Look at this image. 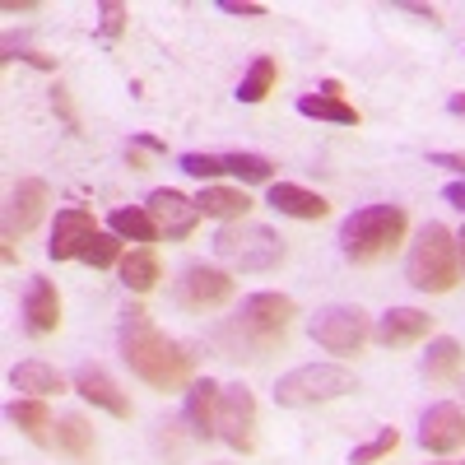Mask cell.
<instances>
[{"label": "cell", "instance_id": "1", "mask_svg": "<svg viewBox=\"0 0 465 465\" xmlns=\"http://www.w3.org/2000/svg\"><path fill=\"white\" fill-rule=\"evenodd\" d=\"M122 359L126 368L153 386V391H177V386L191 381V368H196V354L182 344V340H168L159 326L149 322V312L140 302L126 307V322H122Z\"/></svg>", "mask_w": 465, "mask_h": 465}, {"label": "cell", "instance_id": "2", "mask_svg": "<svg viewBox=\"0 0 465 465\" xmlns=\"http://www.w3.org/2000/svg\"><path fill=\"white\" fill-rule=\"evenodd\" d=\"M298 317V302L289 293H252L242 302V312L228 322L223 344H228V359H265L284 344L289 326Z\"/></svg>", "mask_w": 465, "mask_h": 465}, {"label": "cell", "instance_id": "3", "mask_svg": "<svg viewBox=\"0 0 465 465\" xmlns=\"http://www.w3.org/2000/svg\"><path fill=\"white\" fill-rule=\"evenodd\" d=\"M410 214L401 205H363L340 223V252L354 265H377L405 242Z\"/></svg>", "mask_w": 465, "mask_h": 465}, {"label": "cell", "instance_id": "4", "mask_svg": "<svg viewBox=\"0 0 465 465\" xmlns=\"http://www.w3.org/2000/svg\"><path fill=\"white\" fill-rule=\"evenodd\" d=\"M405 280L419 293H451L460 280V247L447 223H423L405 261Z\"/></svg>", "mask_w": 465, "mask_h": 465}, {"label": "cell", "instance_id": "5", "mask_svg": "<svg viewBox=\"0 0 465 465\" xmlns=\"http://www.w3.org/2000/svg\"><path fill=\"white\" fill-rule=\"evenodd\" d=\"M214 256L228 270H242V275H265L284 261V238L265 223H223L214 232Z\"/></svg>", "mask_w": 465, "mask_h": 465}, {"label": "cell", "instance_id": "6", "mask_svg": "<svg viewBox=\"0 0 465 465\" xmlns=\"http://www.w3.org/2000/svg\"><path fill=\"white\" fill-rule=\"evenodd\" d=\"M349 391H359V381L349 368L340 363H302L293 372L280 377L275 386V405L284 410H307V405H326V401H340Z\"/></svg>", "mask_w": 465, "mask_h": 465}, {"label": "cell", "instance_id": "7", "mask_svg": "<svg viewBox=\"0 0 465 465\" xmlns=\"http://www.w3.org/2000/svg\"><path fill=\"white\" fill-rule=\"evenodd\" d=\"M312 340L326 349V354H359V349L372 340V322L363 307H322L312 322Z\"/></svg>", "mask_w": 465, "mask_h": 465}, {"label": "cell", "instance_id": "8", "mask_svg": "<svg viewBox=\"0 0 465 465\" xmlns=\"http://www.w3.org/2000/svg\"><path fill=\"white\" fill-rule=\"evenodd\" d=\"M173 293H177V307H186V312H214V307H223L232 298V275L219 265L196 261L177 275Z\"/></svg>", "mask_w": 465, "mask_h": 465}, {"label": "cell", "instance_id": "9", "mask_svg": "<svg viewBox=\"0 0 465 465\" xmlns=\"http://www.w3.org/2000/svg\"><path fill=\"white\" fill-rule=\"evenodd\" d=\"M219 442H228L242 456L256 451V396L242 381L223 386V396H219Z\"/></svg>", "mask_w": 465, "mask_h": 465}, {"label": "cell", "instance_id": "10", "mask_svg": "<svg viewBox=\"0 0 465 465\" xmlns=\"http://www.w3.org/2000/svg\"><path fill=\"white\" fill-rule=\"evenodd\" d=\"M182 173L191 177H242V182H270L275 177V163L265 153H182Z\"/></svg>", "mask_w": 465, "mask_h": 465}, {"label": "cell", "instance_id": "11", "mask_svg": "<svg viewBox=\"0 0 465 465\" xmlns=\"http://www.w3.org/2000/svg\"><path fill=\"white\" fill-rule=\"evenodd\" d=\"M144 210L153 214V223H159V232L168 242H186L191 232L201 228V205L191 201V196H182V191H173V186H159V191H149V201H144Z\"/></svg>", "mask_w": 465, "mask_h": 465}, {"label": "cell", "instance_id": "12", "mask_svg": "<svg viewBox=\"0 0 465 465\" xmlns=\"http://www.w3.org/2000/svg\"><path fill=\"white\" fill-rule=\"evenodd\" d=\"M419 442H423V451H433V456L460 451L465 447V410L451 405V401L433 405L429 414H423V423H419Z\"/></svg>", "mask_w": 465, "mask_h": 465}, {"label": "cell", "instance_id": "13", "mask_svg": "<svg viewBox=\"0 0 465 465\" xmlns=\"http://www.w3.org/2000/svg\"><path fill=\"white\" fill-rule=\"evenodd\" d=\"M94 232H98L94 210H84V205L56 210V228H52V247H47V256H52V261H74V256H84V247L94 242Z\"/></svg>", "mask_w": 465, "mask_h": 465}, {"label": "cell", "instance_id": "14", "mask_svg": "<svg viewBox=\"0 0 465 465\" xmlns=\"http://www.w3.org/2000/svg\"><path fill=\"white\" fill-rule=\"evenodd\" d=\"M74 391H80L89 405L107 410L112 419H131V401H126V391H122V386L112 381V372L98 368V363H80V368H74Z\"/></svg>", "mask_w": 465, "mask_h": 465}, {"label": "cell", "instance_id": "15", "mask_svg": "<svg viewBox=\"0 0 465 465\" xmlns=\"http://www.w3.org/2000/svg\"><path fill=\"white\" fill-rule=\"evenodd\" d=\"M433 335V317L419 312V307H391L377 326H372V340L381 349H405V344H419Z\"/></svg>", "mask_w": 465, "mask_h": 465}, {"label": "cell", "instance_id": "16", "mask_svg": "<svg viewBox=\"0 0 465 465\" xmlns=\"http://www.w3.org/2000/svg\"><path fill=\"white\" fill-rule=\"evenodd\" d=\"M47 201H52L47 182H43V177H24V182L15 186V196H10V219H5V238L15 242L19 232H33V228H37V219L47 214Z\"/></svg>", "mask_w": 465, "mask_h": 465}, {"label": "cell", "instance_id": "17", "mask_svg": "<svg viewBox=\"0 0 465 465\" xmlns=\"http://www.w3.org/2000/svg\"><path fill=\"white\" fill-rule=\"evenodd\" d=\"M219 396H223V386L214 377H201V381H191V391H186V429L191 438H219Z\"/></svg>", "mask_w": 465, "mask_h": 465}, {"label": "cell", "instance_id": "18", "mask_svg": "<svg viewBox=\"0 0 465 465\" xmlns=\"http://www.w3.org/2000/svg\"><path fill=\"white\" fill-rule=\"evenodd\" d=\"M24 322L33 335H56L61 326V293L52 280H28V293H24Z\"/></svg>", "mask_w": 465, "mask_h": 465}, {"label": "cell", "instance_id": "19", "mask_svg": "<svg viewBox=\"0 0 465 465\" xmlns=\"http://www.w3.org/2000/svg\"><path fill=\"white\" fill-rule=\"evenodd\" d=\"M270 205L289 219H326L331 214V201L317 196V191H307L298 182H270Z\"/></svg>", "mask_w": 465, "mask_h": 465}, {"label": "cell", "instance_id": "20", "mask_svg": "<svg viewBox=\"0 0 465 465\" xmlns=\"http://www.w3.org/2000/svg\"><path fill=\"white\" fill-rule=\"evenodd\" d=\"M56 451L61 456H70V460H80V465H89L94 456H98V438H94V423L84 419V414H65L61 423H56Z\"/></svg>", "mask_w": 465, "mask_h": 465}, {"label": "cell", "instance_id": "21", "mask_svg": "<svg viewBox=\"0 0 465 465\" xmlns=\"http://www.w3.org/2000/svg\"><path fill=\"white\" fill-rule=\"evenodd\" d=\"M10 386H15V391H28L33 401H52V396H61V391H65V377H61L52 363L28 359V363L10 368Z\"/></svg>", "mask_w": 465, "mask_h": 465}, {"label": "cell", "instance_id": "22", "mask_svg": "<svg viewBox=\"0 0 465 465\" xmlns=\"http://www.w3.org/2000/svg\"><path fill=\"white\" fill-rule=\"evenodd\" d=\"M196 205H201V214H205V219L242 223V219H247V210H252V196H247V191H238V186H205L201 196H196Z\"/></svg>", "mask_w": 465, "mask_h": 465}, {"label": "cell", "instance_id": "23", "mask_svg": "<svg viewBox=\"0 0 465 465\" xmlns=\"http://www.w3.org/2000/svg\"><path fill=\"white\" fill-rule=\"evenodd\" d=\"M460 368H465V349H460L451 335L429 340V354H423V377H429V381H456Z\"/></svg>", "mask_w": 465, "mask_h": 465}, {"label": "cell", "instance_id": "24", "mask_svg": "<svg viewBox=\"0 0 465 465\" xmlns=\"http://www.w3.org/2000/svg\"><path fill=\"white\" fill-rule=\"evenodd\" d=\"M116 270H122V284H126L131 293H149L153 284L163 280V265H159V256H153V247H135V252H126Z\"/></svg>", "mask_w": 465, "mask_h": 465}, {"label": "cell", "instance_id": "25", "mask_svg": "<svg viewBox=\"0 0 465 465\" xmlns=\"http://www.w3.org/2000/svg\"><path fill=\"white\" fill-rule=\"evenodd\" d=\"M298 112L312 116V122H331V126H359V122H363L354 103L331 98V94H302V98H298Z\"/></svg>", "mask_w": 465, "mask_h": 465}, {"label": "cell", "instance_id": "26", "mask_svg": "<svg viewBox=\"0 0 465 465\" xmlns=\"http://www.w3.org/2000/svg\"><path fill=\"white\" fill-rule=\"evenodd\" d=\"M107 228L116 232V238H131V242H144V247L163 238L159 223H153V214H149L144 205H131V210L122 205V210H112V214H107Z\"/></svg>", "mask_w": 465, "mask_h": 465}, {"label": "cell", "instance_id": "27", "mask_svg": "<svg viewBox=\"0 0 465 465\" xmlns=\"http://www.w3.org/2000/svg\"><path fill=\"white\" fill-rule=\"evenodd\" d=\"M5 414H10V423H15V429H24V433H28L37 447H47V442H52V433H47V429H52L47 401H33V396H28V401H15Z\"/></svg>", "mask_w": 465, "mask_h": 465}, {"label": "cell", "instance_id": "28", "mask_svg": "<svg viewBox=\"0 0 465 465\" xmlns=\"http://www.w3.org/2000/svg\"><path fill=\"white\" fill-rule=\"evenodd\" d=\"M275 80H280L275 56H256V61L247 65V74H242V84H238V98H242V103H265V94L275 89Z\"/></svg>", "mask_w": 465, "mask_h": 465}, {"label": "cell", "instance_id": "29", "mask_svg": "<svg viewBox=\"0 0 465 465\" xmlns=\"http://www.w3.org/2000/svg\"><path fill=\"white\" fill-rule=\"evenodd\" d=\"M396 447H401V433H396V429H381L372 442L354 447V456H349V460H354V465H377V460H386V456H391Z\"/></svg>", "mask_w": 465, "mask_h": 465}, {"label": "cell", "instance_id": "30", "mask_svg": "<svg viewBox=\"0 0 465 465\" xmlns=\"http://www.w3.org/2000/svg\"><path fill=\"white\" fill-rule=\"evenodd\" d=\"M84 261L107 270V265H122V238L116 232H94V242L84 247Z\"/></svg>", "mask_w": 465, "mask_h": 465}, {"label": "cell", "instance_id": "31", "mask_svg": "<svg viewBox=\"0 0 465 465\" xmlns=\"http://www.w3.org/2000/svg\"><path fill=\"white\" fill-rule=\"evenodd\" d=\"M126 19H131V10L122 5V0H103V5H98V33H103V43H116V37L126 33Z\"/></svg>", "mask_w": 465, "mask_h": 465}, {"label": "cell", "instance_id": "32", "mask_svg": "<svg viewBox=\"0 0 465 465\" xmlns=\"http://www.w3.org/2000/svg\"><path fill=\"white\" fill-rule=\"evenodd\" d=\"M153 153H168V144H163V140H149V135H140V140H131V144H126V163H131L135 173H144Z\"/></svg>", "mask_w": 465, "mask_h": 465}, {"label": "cell", "instance_id": "33", "mask_svg": "<svg viewBox=\"0 0 465 465\" xmlns=\"http://www.w3.org/2000/svg\"><path fill=\"white\" fill-rule=\"evenodd\" d=\"M223 15H242V19H265L270 10L261 5V0H219Z\"/></svg>", "mask_w": 465, "mask_h": 465}, {"label": "cell", "instance_id": "34", "mask_svg": "<svg viewBox=\"0 0 465 465\" xmlns=\"http://www.w3.org/2000/svg\"><path fill=\"white\" fill-rule=\"evenodd\" d=\"M5 61H28V65H37V70H56V61L43 56V52H19V56H5Z\"/></svg>", "mask_w": 465, "mask_h": 465}, {"label": "cell", "instance_id": "35", "mask_svg": "<svg viewBox=\"0 0 465 465\" xmlns=\"http://www.w3.org/2000/svg\"><path fill=\"white\" fill-rule=\"evenodd\" d=\"M438 168H451V173H465V153H433Z\"/></svg>", "mask_w": 465, "mask_h": 465}, {"label": "cell", "instance_id": "36", "mask_svg": "<svg viewBox=\"0 0 465 465\" xmlns=\"http://www.w3.org/2000/svg\"><path fill=\"white\" fill-rule=\"evenodd\" d=\"M56 112L65 116V126L74 131V126H80V122H74V107H70V98H65V89H56Z\"/></svg>", "mask_w": 465, "mask_h": 465}, {"label": "cell", "instance_id": "37", "mask_svg": "<svg viewBox=\"0 0 465 465\" xmlns=\"http://www.w3.org/2000/svg\"><path fill=\"white\" fill-rule=\"evenodd\" d=\"M442 196H447L451 205H460V210H465V182H451V186L442 191Z\"/></svg>", "mask_w": 465, "mask_h": 465}, {"label": "cell", "instance_id": "38", "mask_svg": "<svg viewBox=\"0 0 465 465\" xmlns=\"http://www.w3.org/2000/svg\"><path fill=\"white\" fill-rule=\"evenodd\" d=\"M401 10H410V15H419V19H429V24H438V10H433V5H401Z\"/></svg>", "mask_w": 465, "mask_h": 465}, {"label": "cell", "instance_id": "39", "mask_svg": "<svg viewBox=\"0 0 465 465\" xmlns=\"http://www.w3.org/2000/svg\"><path fill=\"white\" fill-rule=\"evenodd\" d=\"M447 107H451V116H465V94H451V103H447Z\"/></svg>", "mask_w": 465, "mask_h": 465}, {"label": "cell", "instance_id": "40", "mask_svg": "<svg viewBox=\"0 0 465 465\" xmlns=\"http://www.w3.org/2000/svg\"><path fill=\"white\" fill-rule=\"evenodd\" d=\"M28 10H37V5H28V0H24V5H19V0H10V5H5V15H28Z\"/></svg>", "mask_w": 465, "mask_h": 465}, {"label": "cell", "instance_id": "41", "mask_svg": "<svg viewBox=\"0 0 465 465\" xmlns=\"http://www.w3.org/2000/svg\"><path fill=\"white\" fill-rule=\"evenodd\" d=\"M0 256H5V265H15V261H19V252H15V242H10V238H5V247H0Z\"/></svg>", "mask_w": 465, "mask_h": 465}, {"label": "cell", "instance_id": "42", "mask_svg": "<svg viewBox=\"0 0 465 465\" xmlns=\"http://www.w3.org/2000/svg\"><path fill=\"white\" fill-rule=\"evenodd\" d=\"M322 94H331V98H340V94H344V84H340V80H326V84H322Z\"/></svg>", "mask_w": 465, "mask_h": 465}, {"label": "cell", "instance_id": "43", "mask_svg": "<svg viewBox=\"0 0 465 465\" xmlns=\"http://www.w3.org/2000/svg\"><path fill=\"white\" fill-rule=\"evenodd\" d=\"M456 247H460V261H465V228H460V238H456Z\"/></svg>", "mask_w": 465, "mask_h": 465}, {"label": "cell", "instance_id": "44", "mask_svg": "<svg viewBox=\"0 0 465 465\" xmlns=\"http://www.w3.org/2000/svg\"><path fill=\"white\" fill-rule=\"evenodd\" d=\"M438 465H465V460H438Z\"/></svg>", "mask_w": 465, "mask_h": 465}]
</instances>
